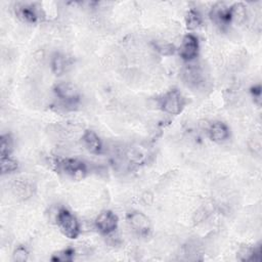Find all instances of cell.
I'll use <instances>...</instances> for the list:
<instances>
[{"mask_svg": "<svg viewBox=\"0 0 262 262\" xmlns=\"http://www.w3.org/2000/svg\"><path fill=\"white\" fill-rule=\"evenodd\" d=\"M56 223L60 231L69 238H76L80 233V224L78 219L64 208L57 212Z\"/></svg>", "mask_w": 262, "mask_h": 262, "instance_id": "cell-1", "label": "cell"}, {"mask_svg": "<svg viewBox=\"0 0 262 262\" xmlns=\"http://www.w3.org/2000/svg\"><path fill=\"white\" fill-rule=\"evenodd\" d=\"M54 93L61 105L66 108H74L80 99V94L76 86L72 83H59L54 87Z\"/></svg>", "mask_w": 262, "mask_h": 262, "instance_id": "cell-2", "label": "cell"}, {"mask_svg": "<svg viewBox=\"0 0 262 262\" xmlns=\"http://www.w3.org/2000/svg\"><path fill=\"white\" fill-rule=\"evenodd\" d=\"M55 165L58 171L64 173L66 175L76 180H80L84 178L87 172L85 164L77 159H72V158L57 159L55 162Z\"/></svg>", "mask_w": 262, "mask_h": 262, "instance_id": "cell-3", "label": "cell"}, {"mask_svg": "<svg viewBox=\"0 0 262 262\" xmlns=\"http://www.w3.org/2000/svg\"><path fill=\"white\" fill-rule=\"evenodd\" d=\"M184 105L183 97L176 89L168 91L161 99L162 110L170 115H178Z\"/></svg>", "mask_w": 262, "mask_h": 262, "instance_id": "cell-4", "label": "cell"}, {"mask_svg": "<svg viewBox=\"0 0 262 262\" xmlns=\"http://www.w3.org/2000/svg\"><path fill=\"white\" fill-rule=\"evenodd\" d=\"M199 53V41L192 34H187L182 39L179 47V54L185 61H190L198 56Z\"/></svg>", "mask_w": 262, "mask_h": 262, "instance_id": "cell-5", "label": "cell"}, {"mask_svg": "<svg viewBox=\"0 0 262 262\" xmlns=\"http://www.w3.org/2000/svg\"><path fill=\"white\" fill-rule=\"evenodd\" d=\"M95 225L101 233L110 234L114 232L118 226V217L112 211L104 210L96 217Z\"/></svg>", "mask_w": 262, "mask_h": 262, "instance_id": "cell-6", "label": "cell"}, {"mask_svg": "<svg viewBox=\"0 0 262 262\" xmlns=\"http://www.w3.org/2000/svg\"><path fill=\"white\" fill-rule=\"evenodd\" d=\"M130 226L140 235H146L150 230V223L148 218L141 212H130L127 216Z\"/></svg>", "mask_w": 262, "mask_h": 262, "instance_id": "cell-7", "label": "cell"}, {"mask_svg": "<svg viewBox=\"0 0 262 262\" xmlns=\"http://www.w3.org/2000/svg\"><path fill=\"white\" fill-rule=\"evenodd\" d=\"M211 19L220 26H225L228 25L231 21V16H230V8L226 7L222 3H217L214 5L211 9L210 12Z\"/></svg>", "mask_w": 262, "mask_h": 262, "instance_id": "cell-8", "label": "cell"}, {"mask_svg": "<svg viewBox=\"0 0 262 262\" xmlns=\"http://www.w3.org/2000/svg\"><path fill=\"white\" fill-rule=\"evenodd\" d=\"M208 134L211 140L215 142H223L229 136V130L227 126L222 122H214L208 129Z\"/></svg>", "mask_w": 262, "mask_h": 262, "instance_id": "cell-9", "label": "cell"}, {"mask_svg": "<svg viewBox=\"0 0 262 262\" xmlns=\"http://www.w3.org/2000/svg\"><path fill=\"white\" fill-rule=\"evenodd\" d=\"M85 147L92 154H99L102 148L101 140L98 135L92 130H86L82 136Z\"/></svg>", "mask_w": 262, "mask_h": 262, "instance_id": "cell-10", "label": "cell"}, {"mask_svg": "<svg viewBox=\"0 0 262 262\" xmlns=\"http://www.w3.org/2000/svg\"><path fill=\"white\" fill-rule=\"evenodd\" d=\"M16 14L19 18L28 23H35L38 19V11L33 4H23L16 8Z\"/></svg>", "mask_w": 262, "mask_h": 262, "instance_id": "cell-11", "label": "cell"}, {"mask_svg": "<svg viewBox=\"0 0 262 262\" xmlns=\"http://www.w3.org/2000/svg\"><path fill=\"white\" fill-rule=\"evenodd\" d=\"M68 67H70V60H69V57H67L64 54L55 53L52 56L51 69L55 75L57 76L62 75L68 70Z\"/></svg>", "mask_w": 262, "mask_h": 262, "instance_id": "cell-12", "label": "cell"}, {"mask_svg": "<svg viewBox=\"0 0 262 262\" xmlns=\"http://www.w3.org/2000/svg\"><path fill=\"white\" fill-rule=\"evenodd\" d=\"M13 149V139L9 134H3L0 137V156H10Z\"/></svg>", "mask_w": 262, "mask_h": 262, "instance_id": "cell-13", "label": "cell"}, {"mask_svg": "<svg viewBox=\"0 0 262 262\" xmlns=\"http://www.w3.org/2000/svg\"><path fill=\"white\" fill-rule=\"evenodd\" d=\"M0 166L2 174H8L15 171L18 168L17 162L10 156L0 157Z\"/></svg>", "mask_w": 262, "mask_h": 262, "instance_id": "cell-14", "label": "cell"}, {"mask_svg": "<svg viewBox=\"0 0 262 262\" xmlns=\"http://www.w3.org/2000/svg\"><path fill=\"white\" fill-rule=\"evenodd\" d=\"M185 23H186L187 29H189V30H194V29L199 28L200 25L202 24L201 14L194 9L188 10V12L186 13Z\"/></svg>", "mask_w": 262, "mask_h": 262, "instance_id": "cell-15", "label": "cell"}, {"mask_svg": "<svg viewBox=\"0 0 262 262\" xmlns=\"http://www.w3.org/2000/svg\"><path fill=\"white\" fill-rule=\"evenodd\" d=\"M229 8H230L231 20H235L239 23L246 18V7L242 3H236Z\"/></svg>", "mask_w": 262, "mask_h": 262, "instance_id": "cell-16", "label": "cell"}, {"mask_svg": "<svg viewBox=\"0 0 262 262\" xmlns=\"http://www.w3.org/2000/svg\"><path fill=\"white\" fill-rule=\"evenodd\" d=\"M200 78H201L200 71L193 67H188L184 71V80L188 84L196 85L200 82Z\"/></svg>", "mask_w": 262, "mask_h": 262, "instance_id": "cell-17", "label": "cell"}, {"mask_svg": "<svg viewBox=\"0 0 262 262\" xmlns=\"http://www.w3.org/2000/svg\"><path fill=\"white\" fill-rule=\"evenodd\" d=\"M73 256H74V251L72 249H66L54 254V256L52 257V260L67 262V261H71L73 259Z\"/></svg>", "mask_w": 262, "mask_h": 262, "instance_id": "cell-18", "label": "cell"}, {"mask_svg": "<svg viewBox=\"0 0 262 262\" xmlns=\"http://www.w3.org/2000/svg\"><path fill=\"white\" fill-rule=\"evenodd\" d=\"M29 252L25 247H18L13 252V259L17 262H25L28 259Z\"/></svg>", "mask_w": 262, "mask_h": 262, "instance_id": "cell-19", "label": "cell"}, {"mask_svg": "<svg viewBox=\"0 0 262 262\" xmlns=\"http://www.w3.org/2000/svg\"><path fill=\"white\" fill-rule=\"evenodd\" d=\"M252 94L254 96V98H257L258 100H260V97H261V87L258 85V86H254L252 88Z\"/></svg>", "mask_w": 262, "mask_h": 262, "instance_id": "cell-20", "label": "cell"}]
</instances>
